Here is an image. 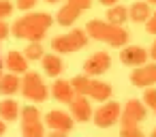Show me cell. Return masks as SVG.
Masks as SVG:
<instances>
[{
  "mask_svg": "<svg viewBox=\"0 0 156 137\" xmlns=\"http://www.w3.org/2000/svg\"><path fill=\"white\" fill-rule=\"evenodd\" d=\"M54 24V15L49 13H26L24 17L15 20L11 24V34L17 37V39H26L30 43H41L45 32L51 28Z\"/></svg>",
  "mask_w": 156,
  "mask_h": 137,
  "instance_id": "cell-1",
  "label": "cell"
},
{
  "mask_svg": "<svg viewBox=\"0 0 156 137\" xmlns=\"http://www.w3.org/2000/svg\"><path fill=\"white\" fill-rule=\"evenodd\" d=\"M86 34L90 39L107 43L111 47H124L128 43V37H130L124 30V26H113L109 22H103V20H90L86 26Z\"/></svg>",
  "mask_w": 156,
  "mask_h": 137,
  "instance_id": "cell-2",
  "label": "cell"
},
{
  "mask_svg": "<svg viewBox=\"0 0 156 137\" xmlns=\"http://www.w3.org/2000/svg\"><path fill=\"white\" fill-rule=\"evenodd\" d=\"M86 45H88V34H86V30H79V28H73L71 32L60 34L51 41V49L58 54H75V52L83 49Z\"/></svg>",
  "mask_w": 156,
  "mask_h": 137,
  "instance_id": "cell-3",
  "label": "cell"
},
{
  "mask_svg": "<svg viewBox=\"0 0 156 137\" xmlns=\"http://www.w3.org/2000/svg\"><path fill=\"white\" fill-rule=\"evenodd\" d=\"M22 94L32 103H43L49 96V90H47V86H45V81L39 73L28 71L22 77Z\"/></svg>",
  "mask_w": 156,
  "mask_h": 137,
  "instance_id": "cell-4",
  "label": "cell"
},
{
  "mask_svg": "<svg viewBox=\"0 0 156 137\" xmlns=\"http://www.w3.org/2000/svg\"><path fill=\"white\" fill-rule=\"evenodd\" d=\"M145 114H147V107L143 105V101L139 99H128L124 103V109L120 114V126L122 128H135L139 126L143 120H145Z\"/></svg>",
  "mask_w": 156,
  "mask_h": 137,
  "instance_id": "cell-5",
  "label": "cell"
},
{
  "mask_svg": "<svg viewBox=\"0 0 156 137\" xmlns=\"http://www.w3.org/2000/svg\"><path fill=\"white\" fill-rule=\"evenodd\" d=\"M120 114H122V105L115 103V101H107L92 114V122L98 128H109L120 120Z\"/></svg>",
  "mask_w": 156,
  "mask_h": 137,
  "instance_id": "cell-6",
  "label": "cell"
},
{
  "mask_svg": "<svg viewBox=\"0 0 156 137\" xmlns=\"http://www.w3.org/2000/svg\"><path fill=\"white\" fill-rule=\"evenodd\" d=\"M43 124H45L49 131H62V133H69V131H73L75 120H73L71 114H66V111H62V109H51V111L45 114Z\"/></svg>",
  "mask_w": 156,
  "mask_h": 137,
  "instance_id": "cell-7",
  "label": "cell"
},
{
  "mask_svg": "<svg viewBox=\"0 0 156 137\" xmlns=\"http://www.w3.org/2000/svg\"><path fill=\"white\" fill-rule=\"evenodd\" d=\"M111 69V56L107 52H96L83 62V75L88 77H98Z\"/></svg>",
  "mask_w": 156,
  "mask_h": 137,
  "instance_id": "cell-8",
  "label": "cell"
},
{
  "mask_svg": "<svg viewBox=\"0 0 156 137\" xmlns=\"http://www.w3.org/2000/svg\"><path fill=\"white\" fill-rule=\"evenodd\" d=\"M130 84H133L135 88L156 86V62L143 64V67H135L133 73H130Z\"/></svg>",
  "mask_w": 156,
  "mask_h": 137,
  "instance_id": "cell-9",
  "label": "cell"
},
{
  "mask_svg": "<svg viewBox=\"0 0 156 137\" xmlns=\"http://www.w3.org/2000/svg\"><path fill=\"white\" fill-rule=\"evenodd\" d=\"M147 58V49H143L141 45H124L120 52V60L126 67H143Z\"/></svg>",
  "mask_w": 156,
  "mask_h": 137,
  "instance_id": "cell-10",
  "label": "cell"
},
{
  "mask_svg": "<svg viewBox=\"0 0 156 137\" xmlns=\"http://www.w3.org/2000/svg\"><path fill=\"white\" fill-rule=\"evenodd\" d=\"M69 107H71V116H73V120H77V122H88V120H92V105L88 103V96H79V94H75V99L69 103Z\"/></svg>",
  "mask_w": 156,
  "mask_h": 137,
  "instance_id": "cell-11",
  "label": "cell"
},
{
  "mask_svg": "<svg viewBox=\"0 0 156 137\" xmlns=\"http://www.w3.org/2000/svg\"><path fill=\"white\" fill-rule=\"evenodd\" d=\"M5 64H7V69H9L11 73H15V75L28 73V60H26V56H24L22 52H17V49H11V52L7 54Z\"/></svg>",
  "mask_w": 156,
  "mask_h": 137,
  "instance_id": "cell-12",
  "label": "cell"
},
{
  "mask_svg": "<svg viewBox=\"0 0 156 137\" xmlns=\"http://www.w3.org/2000/svg\"><path fill=\"white\" fill-rule=\"evenodd\" d=\"M51 94H54V99H56V101L66 103V105L75 99V90H73L71 81H66V79H56V81H54V86H51Z\"/></svg>",
  "mask_w": 156,
  "mask_h": 137,
  "instance_id": "cell-13",
  "label": "cell"
},
{
  "mask_svg": "<svg viewBox=\"0 0 156 137\" xmlns=\"http://www.w3.org/2000/svg\"><path fill=\"white\" fill-rule=\"evenodd\" d=\"M111 92H113L111 84H107V81H98V79H92L88 96L94 99V101H98V103H107V101L111 99Z\"/></svg>",
  "mask_w": 156,
  "mask_h": 137,
  "instance_id": "cell-14",
  "label": "cell"
},
{
  "mask_svg": "<svg viewBox=\"0 0 156 137\" xmlns=\"http://www.w3.org/2000/svg\"><path fill=\"white\" fill-rule=\"evenodd\" d=\"M152 11H150V5L145 2V0H139V2H133L128 7V20L135 22V24H145L150 20Z\"/></svg>",
  "mask_w": 156,
  "mask_h": 137,
  "instance_id": "cell-15",
  "label": "cell"
},
{
  "mask_svg": "<svg viewBox=\"0 0 156 137\" xmlns=\"http://www.w3.org/2000/svg\"><path fill=\"white\" fill-rule=\"evenodd\" d=\"M41 60H43V71H45V75H49V77H58V75L64 71L62 58H60L58 54H45Z\"/></svg>",
  "mask_w": 156,
  "mask_h": 137,
  "instance_id": "cell-16",
  "label": "cell"
},
{
  "mask_svg": "<svg viewBox=\"0 0 156 137\" xmlns=\"http://www.w3.org/2000/svg\"><path fill=\"white\" fill-rule=\"evenodd\" d=\"M20 88H22V79H20V75H15V73H7V75L0 77V94H2V96H11V94H15Z\"/></svg>",
  "mask_w": 156,
  "mask_h": 137,
  "instance_id": "cell-17",
  "label": "cell"
},
{
  "mask_svg": "<svg viewBox=\"0 0 156 137\" xmlns=\"http://www.w3.org/2000/svg\"><path fill=\"white\" fill-rule=\"evenodd\" d=\"M0 118L5 122H15L20 118V103L13 99H5L0 103Z\"/></svg>",
  "mask_w": 156,
  "mask_h": 137,
  "instance_id": "cell-18",
  "label": "cell"
},
{
  "mask_svg": "<svg viewBox=\"0 0 156 137\" xmlns=\"http://www.w3.org/2000/svg\"><path fill=\"white\" fill-rule=\"evenodd\" d=\"M79 9H75V7H71V5H64L58 13H56V22L60 24V26H73L75 22H77V17H79Z\"/></svg>",
  "mask_w": 156,
  "mask_h": 137,
  "instance_id": "cell-19",
  "label": "cell"
},
{
  "mask_svg": "<svg viewBox=\"0 0 156 137\" xmlns=\"http://www.w3.org/2000/svg\"><path fill=\"white\" fill-rule=\"evenodd\" d=\"M126 20H128V9L124 5H115V7H109L107 9V20L105 22H109L113 26H122Z\"/></svg>",
  "mask_w": 156,
  "mask_h": 137,
  "instance_id": "cell-20",
  "label": "cell"
},
{
  "mask_svg": "<svg viewBox=\"0 0 156 137\" xmlns=\"http://www.w3.org/2000/svg\"><path fill=\"white\" fill-rule=\"evenodd\" d=\"M90 84H92V79H90L88 75H77V77L71 79V86H73L75 94H79V96H88V92H90Z\"/></svg>",
  "mask_w": 156,
  "mask_h": 137,
  "instance_id": "cell-21",
  "label": "cell"
},
{
  "mask_svg": "<svg viewBox=\"0 0 156 137\" xmlns=\"http://www.w3.org/2000/svg\"><path fill=\"white\" fill-rule=\"evenodd\" d=\"M20 120H22V124H26V122H41L43 116H41V111L34 105H24L20 109Z\"/></svg>",
  "mask_w": 156,
  "mask_h": 137,
  "instance_id": "cell-22",
  "label": "cell"
},
{
  "mask_svg": "<svg viewBox=\"0 0 156 137\" xmlns=\"http://www.w3.org/2000/svg\"><path fill=\"white\" fill-rule=\"evenodd\" d=\"M22 135L24 137H45V124L41 122H26L22 124Z\"/></svg>",
  "mask_w": 156,
  "mask_h": 137,
  "instance_id": "cell-23",
  "label": "cell"
},
{
  "mask_svg": "<svg viewBox=\"0 0 156 137\" xmlns=\"http://www.w3.org/2000/svg\"><path fill=\"white\" fill-rule=\"evenodd\" d=\"M24 56H26V60L30 62V60H41L43 56H45V49H43V45L41 43H28L26 45V49L22 52Z\"/></svg>",
  "mask_w": 156,
  "mask_h": 137,
  "instance_id": "cell-24",
  "label": "cell"
},
{
  "mask_svg": "<svg viewBox=\"0 0 156 137\" xmlns=\"http://www.w3.org/2000/svg\"><path fill=\"white\" fill-rule=\"evenodd\" d=\"M143 105L150 107L154 114H156V88H147L145 94H143Z\"/></svg>",
  "mask_w": 156,
  "mask_h": 137,
  "instance_id": "cell-25",
  "label": "cell"
},
{
  "mask_svg": "<svg viewBox=\"0 0 156 137\" xmlns=\"http://www.w3.org/2000/svg\"><path fill=\"white\" fill-rule=\"evenodd\" d=\"M13 13V5L9 0H0V22H5V17H9Z\"/></svg>",
  "mask_w": 156,
  "mask_h": 137,
  "instance_id": "cell-26",
  "label": "cell"
},
{
  "mask_svg": "<svg viewBox=\"0 0 156 137\" xmlns=\"http://www.w3.org/2000/svg\"><path fill=\"white\" fill-rule=\"evenodd\" d=\"M120 137H145V135L139 126H135V128H120Z\"/></svg>",
  "mask_w": 156,
  "mask_h": 137,
  "instance_id": "cell-27",
  "label": "cell"
},
{
  "mask_svg": "<svg viewBox=\"0 0 156 137\" xmlns=\"http://www.w3.org/2000/svg\"><path fill=\"white\" fill-rule=\"evenodd\" d=\"M92 2H94V0H69L66 5H71V7L79 9V11H86V9H90V7H92Z\"/></svg>",
  "mask_w": 156,
  "mask_h": 137,
  "instance_id": "cell-28",
  "label": "cell"
},
{
  "mask_svg": "<svg viewBox=\"0 0 156 137\" xmlns=\"http://www.w3.org/2000/svg\"><path fill=\"white\" fill-rule=\"evenodd\" d=\"M145 30H147V34H156V11L150 15V20L145 22Z\"/></svg>",
  "mask_w": 156,
  "mask_h": 137,
  "instance_id": "cell-29",
  "label": "cell"
},
{
  "mask_svg": "<svg viewBox=\"0 0 156 137\" xmlns=\"http://www.w3.org/2000/svg\"><path fill=\"white\" fill-rule=\"evenodd\" d=\"M34 5H37V0H17V7H20V11H30Z\"/></svg>",
  "mask_w": 156,
  "mask_h": 137,
  "instance_id": "cell-30",
  "label": "cell"
},
{
  "mask_svg": "<svg viewBox=\"0 0 156 137\" xmlns=\"http://www.w3.org/2000/svg\"><path fill=\"white\" fill-rule=\"evenodd\" d=\"M9 34H11V26L7 22H0V41H5Z\"/></svg>",
  "mask_w": 156,
  "mask_h": 137,
  "instance_id": "cell-31",
  "label": "cell"
},
{
  "mask_svg": "<svg viewBox=\"0 0 156 137\" xmlns=\"http://www.w3.org/2000/svg\"><path fill=\"white\" fill-rule=\"evenodd\" d=\"M45 137H69V133H62V131H49Z\"/></svg>",
  "mask_w": 156,
  "mask_h": 137,
  "instance_id": "cell-32",
  "label": "cell"
},
{
  "mask_svg": "<svg viewBox=\"0 0 156 137\" xmlns=\"http://www.w3.org/2000/svg\"><path fill=\"white\" fill-rule=\"evenodd\" d=\"M147 56L156 62V39H154V43H152V47H150V52H147Z\"/></svg>",
  "mask_w": 156,
  "mask_h": 137,
  "instance_id": "cell-33",
  "label": "cell"
},
{
  "mask_svg": "<svg viewBox=\"0 0 156 137\" xmlns=\"http://www.w3.org/2000/svg\"><path fill=\"white\" fill-rule=\"evenodd\" d=\"M98 2H101L103 7H107V9H109V7H115V5H118V0H98Z\"/></svg>",
  "mask_w": 156,
  "mask_h": 137,
  "instance_id": "cell-34",
  "label": "cell"
},
{
  "mask_svg": "<svg viewBox=\"0 0 156 137\" xmlns=\"http://www.w3.org/2000/svg\"><path fill=\"white\" fill-rule=\"evenodd\" d=\"M5 133H7V122H5L2 118H0V137H2Z\"/></svg>",
  "mask_w": 156,
  "mask_h": 137,
  "instance_id": "cell-35",
  "label": "cell"
},
{
  "mask_svg": "<svg viewBox=\"0 0 156 137\" xmlns=\"http://www.w3.org/2000/svg\"><path fill=\"white\" fill-rule=\"evenodd\" d=\"M45 2H47V5H58L60 0H45Z\"/></svg>",
  "mask_w": 156,
  "mask_h": 137,
  "instance_id": "cell-36",
  "label": "cell"
},
{
  "mask_svg": "<svg viewBox=\"0 0 156 137\" xmlns=\"http://www.w3.org/2000/svg\"><path fill=\"white\" fill-rule=\"evenodd\" d=\"M145 2H147V5H156V0H145Z\"/></svg>",
  "mask_w": 156,
  "mask_h": 137,
  "instance_id": "cell-37",
  "label": "cell"
},
{
  "mask_svg": "<svg viewBox=\"0 0 156 137\" xmlns=\"http://www.w3.org/2000/svg\"><path fill=\"white\" fill-rule=\"evenodd\" d=\"M150 137H156V128H154V131H152V135H150Z\"/></svg>",
  "mask_w": 156,
  "mask_h": 137,
  "instance_id": "cell-38",
  "label": "cell"
},
{
  "mask_svg": "<svg viewBox=\"0 0 156 137\" xmlns=\"http://www.w3.org/2000/svg\"><path fill=\"white\" fill-rule=\"evenodd\" d=\"M0 77H2V71H0Z\"/></svg>",
  "mask_w": 156,
  "mask_h": 137,
  "instance_id": "cell-39",
  "label": "cell"
}]
</instances>
